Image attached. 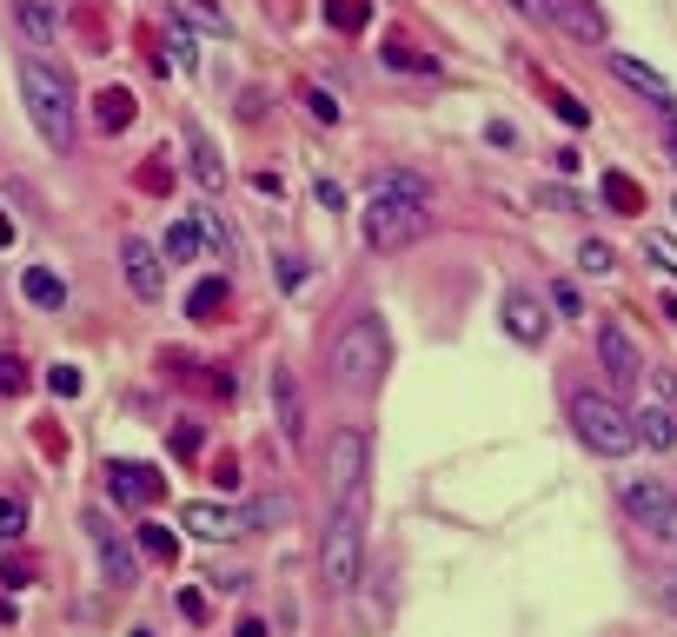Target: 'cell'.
I'll list each match as a JSON object with an SVG mask.
<instances>
[{"mask_svg":"<svg viewBox=\"0 0 677 637\" xmlns=\"http://www.w3.org/2000/svg\"><path fill=\"white\" fill-rule=\"evenodd\" d=\"M359 578H366V485L332 498V525L319 538V585L332 598H346L359 591Z\"/></svg>","mask_w":677,"mask_h":637,"instance_id":"1","label":"cell"},{"mask_svg":"<svg viewBox=\"0 0 677 637\" xmlns=\"http://www.w3.org/2000/svg\"><path fill=\"white\" fill-rule=\"evenodd\" d=\"M21 107H27L34 133H40L54 153H73V80H67L54 60H40V53L21 60Z\"/></svg>","mask_w":677,"mask_h":637,"instance_id":"2","label":"cell"},{"mask_svg":"<svg viewBox=\"0 0 677 637\" xmlns=\"http://www.w3.org/2000/svg\"><path fill=\"white\" fill-rule=\"evenodd\" d=\"M392 372V339L372 312H359L346 333L332 339V378L346 392H379V378Z\"/></svg>","mask_w":677,"mask_h":637,"instance_id":"3","label":"cell"},{"mask_svg":"<svg viewBox=\"0 0 677 637\" xmlns=\"http://www.w3.org/2000/svg\"><path fill=\"white\" fill-rule=\"evenodd\" d=\"M366 247L372 253H399V247H418V239L432 232V200H412V193H372L366 213Z\"/></svg>","mask_w":677,"mask_h":637,"instance_id":"4","label":"cell"},{"mask_svg":"<svg viewBox=\"0 0 677 637\" xmlns=\"http://www.w3.org/2000/svg\"><path fill=\"white\" fill-rule=\"evenodd\" d=\"M571 432H578L584 452H598V458H625L638 445L631 412L618 406V398H605V392H571Z\"/></svg>","mask_w":677,"mask_h":637,"instance_id":"5","label":"cell"},{"mask_svg":"<svg viewBox=\"0 0 677 637\" xmlns=\"http://www.w3.org/2000/svg\"><path fill=\"white\" fill-rule=\"evenodd\" d=\"M618 505H625L657 544H677V492L664 485V478H644V471L618 478Z\"/></svg>","mask_w":677,"mask_h":637,"instance_id":"6","label":"cell"},{"mask_svg":"<svg viewBox=\"0 0 677 637\" xmlns=\"http://www.w3.org/2000/svg\"><path fill=\"white\" fill-rule=\"evenodd\" d=\"M319 471H325V492H332V498L359 492V485H366V432H359V425H339V432L325 438V452H319Z\"/></svg>","mask_w":677,"mask_h":637,"instance_id":"7","label":"cell"},{"mask_svg":"<svg viewBox=\"0 0 677 637\" xmlns=\"http://www.w3.org/2000/svg\"><path fill=\"white\" fill-rule=\"evenodd\" d=\"M87 538H94V551H100V572H107V585L133 591V585H140V557H133V544L114 531V518H107V512H87Z\"/></svg>","mask_w":677,"mask_h":637,"instance_id":"8","label":"cell"},{"mask_svg":"<svg viewBox=\"0 0 677 637\" xmlns=\"http://www.w3.org/2000/svg\"><path fill=\"white\" fill-rule=\"evenodd\" d=\"M598 359H605V372H611V385H638L644 378V352H638V339L625 333V326H598Z\"/></svg>","mask_w":677,"mask_h":637,"instance_id":"9","label":"cell"},{"mask_svg":"<svg viewBox=\"0 0 677 637\" xmlns=\"http://www.w3.org/2000/svg\"><path fill=\"white\" fill-rule=\"evenodd\" d=\"M545 27H558L584 47H605V14L591 8V0H545Z\"/></svg>","mask_w":677,"mask_h":637,"instance_id":"10","label":"cell"},{"mask_svg":"<svg viewBox=\"0 0 677 637\" xmlns=\"http://www.w3.org/2000/svg\"><path fill=\"white\" fill-rule=\"evenodd\" d=\"M120 266H127V286H133V299H159L166 292V273H159V253L146 247V239H127V247H120Z\"/></svg>","mask_w":677,"mask_h":637,"instance_id":"11","label":"cell"},{"mask_svg":"<svg viewBox=\"0 0 677 637\" xmlns=\"http://www.w3.org/2000/svg\"><path fill=\"white\" fill-rule=\"evenodd\" d=\"M498 312H504V333H512L519 346H538V339H545V305H538L525 286L504 292V305H498Z\"/></svg>","mask_w":677,"mask_h":637,"instance_id":"12","label":"cell"},{"mask_svg":"<svg viewBox=\"0 0 677 637\" xmlns=\"http://www.w3.org/2000/svg\"><path fill=\"white\" fill-rule=\"evenodd\" d=\"M107 492L120 505H153L159 498V471L153 465H107Z\"/></svg>","mask_w":677,"mask_h":637,"instance_id":"13","label":"cell"},{"mask_svg":"<svg viewBox=\"0 0 677 637\" xmlns=\"http://www.w3.org/2000/svg\"><path fill=\"white\" fill-rule=\"evenodd\" d=\"M611 73L625 80V87H631V94H644L651 107H664V100H670V80H664L657 67H644L638 53H611Z\"/></svg>","mask_w":677,"mask_h":637,"instance_id":"14","label":"cell"},{"mask_svg":"<svg viewBox=\"0 0 677 637\" xmlns=\"http://www.w3.org/2000/svg\"><path fill=\"white\" fill-rule=\"evenodd\" d=\"M187 167H193V180H200L206 193H226V159H219V146H213L200 127H187Z\"/></svg>","mask_w":677,"mask_h":637,"instance_id":"15","label":"cell"},{"mask_svg":"<svg viewBox=\"0 0 677 637\" xmlns=\"http://www.w3.org/2000/svg\"><path fill=\"white\" fill-rule=\"evenodd\" d=\"M180 525H187L193 538H206V544L239 538V512H226V505H187V512H180Z\"/></svg>","mask_w":677,"mask_h":637,"instance_id":"16","label":"cell"},{"mask_svg":"<svg viewBox=\"0 0 677 637\" xmlns=\"http://www.w3.org/2000/svg\"><path fill=\"white\" fill-rule=\"evenodd\" d=\"M631 425H638V445H651V452H670V445H677V412L664 406V398H651Z\"/></svg>","mask_w":677,"mask_h":637,"instance_id":"17","label":"cell"},{"mask_svg":"<svg viewBox=\"0 0 677 637\" xmlns=\"http://www.w3.org/2000/svg\"><path fill=\"white\" fill-rule=\"evenodd\" d=\"M280 525H293V498H286V492H266V498H252V505L239 512V531H252V538L280 531Z\"/></svg>","mask_w":677,"mask_h":637,"instance_id":"18","label":"cell"},{"mask_svg":"<svg viewBox=\"0 0 677 637\" xmlns=\"http://www.w3.org/2000/svg\"><path fill=\"white\" fill-rule=\"evenodd\" d=\"M379 60H385V73H418V80H432V73H439V60H432V53H418L412 40H385V47H379Z\"/></svg>","mask_w":677,"mask_h":637,"instance_id":"19","label":"cell"},{"mask_svg":"<svg viewBox=\"0 0 677 637\" xmlns=\"http://www.w3.org/2000/svg\"><path fill=\"white\" fill-rule=\"evenodd\" d=\"M273 406H280V425H286V438L299 445V438H306V425H299L306 412H299V385H293V372H286V365L273 372Z\"/></svg>","mask_w":677,"mask_h":637,"instance_id":"20","label":"cell"},{"mask_svg":"<svg viewBox=\"0 0 677 637\" xmlns=\"http://www.w3.org/2000/svg\"><path fill=\"white\" fill-rule=\"evenodd\" d=\"M226 292H233V286H226V273H213V279H200V286H193V299H187V312L200 318V326H213V318L226 312Z\"/></svg>","mask_w":677,"mask_h":637,"instance_id":"21","label":"cell"},{"mask_svg":"<svg viewBox=\"0 0 677 637\" xmlns=\"http://www.w3.org/2000/svg\"><path fill=\"white\" fill-rule=\"evenodd\" d=\"M200 239H206V232H200V219H193V213H180L174 226H166V260H174V266H187V260L200 253Z\"/></svg>","mask_w":677,"mask_h":637,"instance_id":"22","label":"cell"},{"mask_svg":"<svg viewBox=\"0 0 677 637\" xmlns=\"http://www.w3.org/2000/svg\"><path fill=\"white\" fill-rule=\"evenodd\" d=\"M133 538H140V557H153V565H180V538L166 531V525H153V518H146Z\"/></svg>","mask_w":677,"mask_h":637,"instance_id":"23","label":"cell"},{"mask_svg":"<svg viewBox=\"0 0 677 637\" xmlns=\"http://www.w3.org/2000/svg\"><path fill=\"white\" fill-rule=\"evenodd\" d=\"M133 113H140V100H133L127 87H107V94H100V113H94V120H100V133H120V127H133Z\"/></svg>","mask_w":677,"mask_h":637,"instance_id":"24","label":"cell"},{"mask_svg":"<svg viewBox=\"0 0 677 637\" xmlns=\"http://www.w3.org/2000/svg\"><path fill=\"white\" fill-rule=\"evenodd\" d=\"M21 286H27V299H34L40 312H60V305H67V286H60V273H47V266H27Z\"/></svg>","mask_w":677,"mask_h":637,"instance_id":"25","label":"cell"},{"mask_svg":"<svg viewBox=\"0 0 677 637\" xmlns=\"http://www.w3.org/2000/svg\"><path fill=\"white\" fill-rule=\"evenodd\" d=\"M21 27H27V40H34V47H47V40L60 34V14H54V0H21Z\"/></svg>","mask_w":677,"mask_h":637,"instance_id":"26","label":"cell"},{"mask_svg":"<svg viewBox=\"0 0 677 637\" xmlns=\"http://www.w3.org/2000/svg\"><path fill=\"white\" fill-rule=\"evenodd\" d=\"M644 260H651L664 279H677V239H670V232H644Z\"/></svg>","mask_w":677,"mask_h":637,"instance_id":"27","label":"cell"},{"mask_svg":"<svg viewBox=\"0 0 677 637\" xmlns=\"http://www.w3.org/2000/svg\"><path fill=\"white\" fill-rule=\"evenodd\" d=\"M372 193H412V200H432V187L426 180H418V173H372Z\"/></svg>","mask_w":677,"mask_h":637,"instance_id":"28","label":"cell"},{"mask_svg":"<svg viewBox=\"0 0 677 637\" xmlns=\"http://www.w3.org/2000/svg\"><path fill=\"white\" fill-rule=\"evenodd\" d=\"M605 200H611L618 213H644V193H638V180H625V173H605Z\"/></svg>","mask_w":677,"mask_h":637,"instance_id":"29","label":"cell"},{"mask_svg":"<svg viewBox=\"0 0 677 637\" xmlns=\"http://www.w3.org/2000/svg\"><path fill=\"white\" fill-rule=\"evenodd\" d=\"M325 21H332L339 34H359V27H366V0H325Z\"/></svg>","mask_w":677,"mask_h":637,"instance_id":"30","label":"cell"},{"mask_svg":"<svg viewBox=\"0 0 677 637\" xmlns=\"http://www.w3.org/2000/svg\"><path fill=\"white\" fill-rule=\"evenodd\" d=\"M193 219H200V232H206V239H213V253H219V260H226V266H233V253H239V239H233V232H226V226H219V219H213V213H206V206H193Z\"/></svg>","mask_w":677,"mask_h":637,"instance_id":"31","label":"cell"},{"mask_svg":"<svg viewBox=\"0 0 677 637\" xmlns=\"http://www.w3.org/2000/svg\"><path fill=\"white\" fill-rule=\"evenodd\" d=\"M578 266H584V273H611V266H618V253L605 247V239H584V247H578Z\"/></svg>","mask_w":677,"mask_h":637,"instance_id":"32","label":"cell"},{"mask_svg":"<svg viewBox=\"0 0 677 637\" xmlns=\"http://www.w3.org/2000/svg\"><path fill=\"white\" fill-rule=\"evenodd\" d=\"M14 392H27V359L0 352V398H14Z\"/></svg>","mask_w":677,"mask_h":637,"instance_id":"33","label":"cell"},{"mask_svg":"<svg viewBox=\"0 0 677 637\" xmlns=\"http://www.w3.org/2000/svg\"><path fill=\"white\" fill-rule=\"evenodd\" d=\"M651 598H657V611H664V617H677V565H664V572L651 578Z\"/></svg>","mask_w":677,"mask_h":637,"instance_id":"34","label":"cell"},{"mask_svg":"<svg viewBox=\"0 0 677 637\" xmlns=\"http://www.w3.org/2000/svg\"><path fill=\"white\" fill-rule=\"evenodd\" d=\"M80 385H87V378H80V365H54V372H47V392H54V398H80Z\"/></svg>","mask_w":677,"mask_h":637,"instance_id":"35","label":"cell"},{"mask_svg":"<svg viewBox=\"0 0 677 637\" xmlns=\"http://www.w3.org/2000/svg\"><path fill=\"white\" fill-rule=\"evenodd\" d=\"M657 133H664V159H670V167H677V94L657 107Z\"/></svg>","mask_w":677,"mask_h":637,"instance_id":"36","label":"cell"},{"mask_svg":"<svg viewBox=\"0 0 677 637\" xmlns=\"http://www.w3.org/2000/svg\"><path fill=\"white\" fill-rule=\"evenodd\" d=\"M551 107H558V120H565V127H584V120H591V107H584L578 94H551Z\"/></svg>","mask_w":677,"mask_h":637,"instance_id":"37","label":"cell"},{"mask_svg":"<svg viewBox=\"0 0 677 637\" xmlns=\"http://www.w3.org/2000/svg\"><path fill=\"white\" fill-rule=\"evenodd\" d=\"M551 305H558L565 318H584V299H578V286H571V279H558V286H551Z\"/></svg>","mask_w":677,"mask_h":637,"instance_id":"38","label":"cell"},{"mask_svg":"<svg viewBox=\"0 0 677 637\" xmlns=\"http://www.w3.org/2000/svg\"><path fill=\"white\" fill-rule=\"evenodd\" d=\"M306 107H312V120H325V127L339 120V100H332L325 87H306Z\"/></svg>","mask_w":677,"mask_h":637,"instance_id":"39","label":"cell"},{"mask_svg":"<svg viewBox=\"0 0 677 637\" xmlns=\"http://www.w3.org/2000/svg\"><path fill=\"white\" fill-rule=\"evenodd\" d=\"M27 525V505H14V498H0V538H14Z\"/></svg>","mask_w":677,"mask_h":637,"instance_id":"40","label":"cell"},{"mask_svg":"<svg viewBox=\"0 0 677 637\" xmlns=\"http://www.w3.org/2000/svg\"><path fill=\"white\" fill-rule=\"evenodd\" d=\"M140 187H146V193H166V187H174V173H166L159 159H153V167H140Z\"/></svg>","mask_w":677,"mask_h":637,"instance_id":"41","label":"cell"},{"mask_svg":"<svg viewBox=\"0 0 677 637\" xmlns=\"http://www.w3.org/2000/svg\"><path fill=\"white\" fill-rule=\"evenodd\" d=\"M273 279H280V286H299L306 273H299V260H293V253H280V260H273Z\"/></svg>","mask_w":677,"mask_h":637,"instance_id":"42","label":"cell"},{"mask_svg":"<svg viewBox=\"0 0 677 637\" xmlns=\"http://www.w3.org/2000/svg\"><path fill=\"white\" fill-rule=\"evenodd\" d=\"M174 452H180V458H200V432H193V425H180V432H174Z\"/></svg>","mask_w":677,"mask_h":637,"instance_id":"43","label":"cell"},{"mask_svg":"<svg viewBox=\"0 0 677 637\" xmlns=\"http://www.w3.org/2000/svg\"><path fill=\"white\" fill-rule=\"evenodd\" d=\"M174 604H180V611H187V617H193V624H200V617H206V598H200V591H174Z\"/></svg>","mask_w":677,"mask_h":637,"instance_id":"44","label":"cell"},{"mask_svg":"<svg viewBox=\"0 0 677 637\" xmlns=\"http://www.w3.org/2000/svg\"><path fill=\"white\" fill-rule=\"evenodd\" d=\"M187 8L206 21V27H226V14H219V0H187Z\"/></svg>","mask_w":677,"mask_h":637,"instance_id":"45","label":"cell"},{"mask_svg":"<svg viewBox=\"0 0 677 637\" xmlns=\"http://www.w3.org/2000/svg\"><path fill=\"white\" fill-rule=\"evenodd\" d=\"M504 8H512V14H525V21H538V27H545V0H504Z\"/></svg>","mask_w":677,"mask_h":637,"instance_id":"46","label":"cell"},{"mask_svg":"<svg viewBox=\"0 0 677 637\" xmlns=\"http://www.w3.org/2000/svg\"><path fill=\"white\" fill-rule=\"evenodd\" d=\"M0 247H14V226H8V213H0Z\"/></svg>","mask_w":677,"mask_h":637,"instance_id":"47","label":"cell"},{"mask_svg":"<svg viewBox=\"0 0 677 637\" xmlns=\"http://www.w3.org/2000/svg\"><path fill=\"white\" fill-rule=\"evenodd\" d=\"M664 385H670V392H677V378H670V372H664Z\"/></svg>","mask_w":677,"mask_h":637,"instance_id":"48","label":"cell"},{"mask_svg":"<svg viewBox=\"0 0 677 637\" xmlns=\"http://www.w3.org/2000/svg\"><path fill=\"white\" fill-rule=\"evenodd\" d=\"M670 213H677V200H670Z\"/></svg>","mask_w":677,"mask_h":637,"instance_id":"49","label":"cell"}]
</instances>
